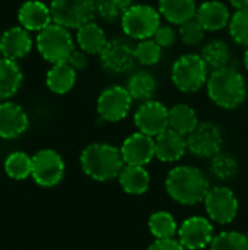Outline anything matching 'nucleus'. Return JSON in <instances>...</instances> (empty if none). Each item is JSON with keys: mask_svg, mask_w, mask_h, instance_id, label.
<instances>
[{"mask_svg": "<svg viewBox=\"0 0 248 250\" xmlns=\"http://www.w3.org/2000/svg\"><path fill=\"white\" fill-rule=\"evenodd\" d=\"M168 195L181 205H196L205 201L210 190L205 173L191 166H178L172 168L165 180Z\"/></svg>", "mask_w": 248, "mask_h": 250, "instance_id": "obj_1", "label": "nucleus"}, {"mask_svg": "<svg viewBox=\"0 0 248 250\" xmlns=\"http://www.w3.org/2000/svg\"><path fill=\"white\" fill-rule=\"evenodd\" d=\"M206 88L209 98L218 107L225 110H234L240 107L247 95L244 76L232 66L212 70Z\"/></svg>", "mask_w": 248, "mask_h": 250, "instance_id": "obj_2", "label": "nucleus"}, {"mask_svg": "<svg viewBox=\"0 0 248 250\" xmlns=\"http://www.w3.org/2000/svg\"><path fill=\"white\" fill-rule=\"evenodd\" d=\"M80 166L86 176L96 182H108L124 168L121 151L110 144H91L80 154Z\"/></svg>", "mask_w": 248, "mask_h": 250, "instance_id": "obj_3", "label": "nucleus"}, {"mask_svg": "<svg viewBox=\"0 0 248 250\" xmlns=\"http://www.w3.org/2000/svg\"><path fill=\"white\" fill-rule=\"evenodd\" d=\"M171 79L178 91L193 94L208 83L209 67L200 54H183L172 64Z\"/></svg>", "mask_w": 248, "mask_h": 250, "instance_id": "obj_4", "label": "nucleus"}, {"mask_svg": "<svg viewBox=\"0 0 248 250\" xmlns=\"http://www.w3.org/2000/svg\"><path fill=\"white\" fill-rule=\"evenodd\" d=\"M37 48L41 57L51 64L67 63L69 57L75 51V41L67 28L53 22L38 32Z\"/></svg>", "mask_w": 248, "mask_h": 250, "instance_id": "obj_5", "label": "nucleus"}, {"mask_svg": "<svg viewBox=\"0 0 248 250\" xmlns=\"http://www.w3.org/2000/svg\"><path fill=\"white\" fill-rule=\"evenodd\" d=\"M161 18L159 10L149 4H132L121 18V29L133 40H149L159 28Z\"/></svg>", "mask_w": 248, "mask_h": 250, "instance_id": "obj_6", "label": "nucleus"}, {"mask_svg": "<svg viewBox=\"0 0 248 250\" xmlns=\"http://www.w3.org/2000/svg\"><path fill=\"white\" fill-rule=\"evenodd\" d=\"M53 22L67 29H79L94 21L96 15L95 0H51Z\"/></svg>", "mask_w": 248, "mask_h": 250, "instance_id": "obj_7", "label": "nucleus"}, {"mask_svg": "<svg viewBox=\"0 0 248 250\" xmlns=\"http://www.w3.org/2000/svg\"><path fill=\"white\" fill-rule=\"evenodd\" d=\"M133 98L124 86H110L104 89L96 100V111L102 120L110 123L121 122L127 117Z\"/></svg>", "mask_w": 248, "mask_h": 250, "instance_id": "obj_8", "label": "nucleus"}, {"mask_svg": "<svg viewBox=\"0 0 248 250\" xmlns=\"http://www.w3.org/2000/svg\"><path fill=\"white\" fill-rule=\"evenodd\" d=\"M222 144V132L219 126L212 122L199 123L187 136V149L199 158H213L221 152Z\"/></svg>", "mask_w": 248, "mask_h": 250, "instance_id": "obj_9", "label": "nucleus"}, {"mask_svg": "<svg viewBox=\"0 0 248 250\" xmlns=\"http://www.w3.org/2000/svg\"><path fill=\"white\" fill-rule=\"evenodd\" d=\"M134 125L139 132L156 138L170 129V108L155 100L142 103L134 113Z\"/></svg>", "mask_w": 248, "mask_h": 250, "instance_id": "obj_10", "label": "nucleus"}, {"mask_svg": "<svg viewBox=\"0 0 248 250\" xmlns=\"http://www.w3.org/2000/svg\"><path fill=\"white\" fill-rule=\"evenodd\" d=\"M32 179L42 188H51L64 176V161L53 149H41L32 157Z\"/></svg>", "mask_w": 248, "mask_h": 250, "instance_id": "obj_11", "label": "nucleus"}, {"mask_svg": "<svg viewBox=\"0 0 248 250\" xmlns=\"http://www.w3.org/2000/svg\"><path fill=\"white\" fill-rule=\"evenodd\" d=\"M205 208L210 220L219 224H229L238 214V199L225 186L212 188L205 198Z\"/></svg>", "mask_w": 248, "mask_h": 250, "instance_id": "obj_12", "label": "nucleus"}, {"mask_svg": "<svg viewBox=\"0 0 248 250\" xmlns=\"http://www.w3.org/2000/svg\"><path fill=\"white\" fill-rule=\"evenodd\" d=\"M99 60L105 70L111 73H126L134 66V47L124 38L108 40L99 54Z\"/></svg>", "mask_w": 248, "mask_h": 250, "instance_id": "obj_13", "label": "nucleus"}, {"mask_svg": "<svg viewBox=\"0 0 248 250\" xmlns=\"http://www.w3.org/2000/svg\"><path fill=\"white\" fill-rule=\"evenodd\" d=\"M178 242L186 250H200L213 240V226L205 217H191L178 227Z\"/></svg>", "mask_w": 248, "mask_h": 250, "instance_id": "obj_14", "label": "nucleus"}, {"mask_svg": "<svg viewBox=\"0 0 248 250\" xmlns=\"http://www.w3.org/2000/svg\"><path fill=\"white\" fill-rule=\"evenodd\" d=\"M120 151L126 166L145 167L155 157V139L142 132H136L124 139Z\"/></svg>", "mask_w": 248, "mask_h": 250, "instance_id": "obj_15", "label": "nucleus"}, {"mask_svg": "<svg viewBox=\"0 0 248 250\" xmlns=\"http://www.w3.org/2000/svg\"><path fill=\"white\" fill-rule=\"evenodd\" d=\"M32 45H34V41H32L29 31H26L20 25L6 29L0 37L1 56L9 60L18 62L26 57L31 53Z\"/></svg>", "mask_w": 248, "mask_h": 250, "instance_id": "obj_16", "label": "nucleus"}, {"mask_svg": "<svg viewBox=\"0 0 248 250\" xmlns=\"http://www.w3.org/2000/svg\"><path fill=\"white\" fill-rule=\"evenodd\" d=\"M18 21L29 32H41L53 23L50 6L41 0H26L18 9Z\"/></svg>", "mask_w": 248, "mask_h": 250, "instance_id": "obj_17", "label": "nucleus"}, {"mask_svg": "<svg viewBox=\"0 0 248 250\" xmlns=\"http://www.w3.org/2000/svg\"><path fill=\"white\" fill-rule=\"evenodd\" d=\"M29 120L25 110L12 101L0 104V138L15 139L28 129Z\"/></svg>", "mask_w": 248, "mask_h": 250, "instance_id": "obj_18", "label": "nucleus"}, {"mask_svg": "<svg viewBox=\"0 0 248 250\" xmlns=\"http://www.w3.org/2000/svg\"><path fill=\"white\" fill-rule=\"evenodd\" d=\"M155 139V157L164 163L181 160L187 151V138L172 129H167Z\"/></svg>", "mask_w": 248, "mask_h": 250, "instance_id": "obj_19", "label": "nucleus"}, {"mask_svg": "<svg viewBox=\"0 0 248 250\" xmlns=\"http://www.w3.org/2000/svg\"><path fill=\"white\" fill-rule=\"evenodd\" d=\"M196 19L205 28V31H221L229 25L231 13L228 6L219 0L203 1L196 12Z\"/></svg>", "mask_w": 248, "mask_h": 250, "instance_id": "obj_20", "label": "nucleus"}, {"mask_svg": "<svg viewBox=\"0 0 248 250\" xmlns=\"http://www.w3.org/2000/svg\"><path fill=\"white\" fill-rule=\"evenodd\" d=\"M196 0H158V10L171 25H181L193 18L197 12Z\"/></svg>", "mask_w": 248, "mask_h": 250, "instance_id": "obj_21", "label": "nucleus"}, {"mask_svg": "<svg viewBox=\"0 0 248 250\" xmlns=\"http://www.w3.org/2000/svg\"><path fill=\"white\" fill-rule=\"evenodd\" d=\"M76 42L86 54H101L108 40L104 29L96 22H89L76 29Z\"/></svg>", "mask_w": 248, "mask_h": 250, "instance_id": "obj_22", "label": "nucleus"}, {"mask_svg": "<svg viewBox=\"0 0 248 250\" xmlns=\"http://www.w3.org/2000/svg\"><path fill=\"white\" fill-rule=\"evenodd\" d=\"M23 82V73L15 60L0 57V100L13 97Z\"/></svg>", "mask_w": 248, "mask_h": 250, "instance_id": "obj_23", "label": "nucleus"}, {"mask_svg": "<svg viewBox=\"0 0 248 250\" xmlns=\"http://www.w3.org/2000/svg\"><path fill=\"white\" fill-rule=\"evenodd\" d=\"M45 83L54 94H67L76 83V70L69 63L53 64L47 72Z\"/></svg>", "mask_w": 248, "mask_h": 250, "instance_id": "obj_24", "label": "nucleus"}, {"mask_svg": "<svg viewBox=\"0 0 248 250\" xmlns=\"http://www.w3.org/2000/svg\"><path fill=\"white\" fill-rule=\"evenodd\" d=\"M120 186L129 195H143L151 185L149 173L140 166H124L118 176Z\"/></svg>", "mask_w": 248, "mask_h": 250, "instance_id": "obj_25", "label": "nucleus"}, {"mask_svg": "<svg viewBox=\"0 0 248 250\" xmlns=\"http://www.w3.org/2000/svg\"><path fill=\"white\" fill-rule=\"evenodd\" d=\"M127 91L133 100L146 103L151 101L158 89V82L155 76L148 70H137L132 73L127 81Z\"/></svg>", "mask_w": 248, "mask_h": 250, "instance_id": "obj_26", "label": "nucleus"}, {"mask_svg": "<svg viewBox=\"0 0 248 250\" xmlns=\"http://www.w3.org/2000/svg\"><path fill=\"white\" fill-rule=\"evenodd\" d=\"M199 126L196 111L187 104H175L170 108V129L189 136Z\"/></svg>", "mask_w": 248, "mask_h": 250, "instance_id": "obj_27", "label": "nucleus"}, {"mask_svg": "<svg viewBox=\"0 0 248 250\" xmlns=\"http://www.w3.org/2000/svg\"><path fill=\"white\" fill-rule=\"evenodd\" d=\"M200 56H202V59L205 60V63L208 64L209 69L218 70V69L229 66L231 50H229L228 44L224 40L215 38V40L208 41L203 45Z\"/></svg>", "mask_w": 248, "mask_h": 250, "instance_id": "obj_28", "label": "nucleus"}, {"mask_svg": "<svg viewBox=\"0 0 248 250\" xmlns=\"http://www.w3.org/2000/svg\"><path fill=\"white\" fill-rule=\"evenodd\" d=\"M149 231L156 240L162 239H174V236L178 233V226L174 217L167 211H158L151 215L149 218Z\"/></svg>", "mask_w": 248, "mask_h": 250, "instance_id": "obj_29", "label": "nucleus"}, {"mask_svg": "<svg viewBox=\"0 0 248 250\" xmlns=\"http://www.w3.org/2000/svg\"><path fill=\"white\" fill-rule=\"evenodd\" d=\"M4 171L15 180H23L32 173V157L25 152H12L4 161Z\"/></svg>", "mask_w": 248, "mask_h": 250, "instance_id": "obj_30", "label": "nucleus"}, {"mask_svg": "<svg viewBox=\"0 0 248 250\" xmlns=\"http://www.w3.org/2000/svg\"><path fill=\"white\" fill-rule=\"evenodd\" d=\"M210 173L222 182H228L234 179L238 173V163L237 160L227 152L216 154L210 161Z\"/></svg>", "mask_w": 248, "mask_h": 250, "instance_id": "obj_31", "label": "nucleus"}, {"mask_svg": "<svg viewBox=\"0 0 248 250\" xmlns=\"http://www.w3.org/2000/svg\"><path fill=\"white\" fill-rule=\"evenodd\" d=\"M96 13L107 22L121 21L123 15L133 4V0H95Z\"/></svg>", "mask_w": 248, "mask_h": 250, "instance_id": "obj_32", "label": "nucleus"}, {"mask_svg": "<svg viewBox=\"0 0 248 250\" xmlns=\"http://www.w3.org/2000/svg\"><path fill=\"white\" fill-rule=\"evenodd\" d=\"M210 250H248V237L238 231H224L213 237Z\"/></svg>", "mask_w": 248, "mask_h": 250, "instance_id": "obj_33", "label": "nucleus"}, {"mask_svg": "<svg viewBox=\"0 0 248 250\" xmlns=\"http://www.w3.org/2000/svg\"><path fill=\"white\" fill-rule=\"evenodd\" d=\"M134 57L136 62L143 66H153L161 60L162 48L152 38L143 40L134 45Z\"/></svg>", "mask_w": 248, "mask_h": 250, "instance_id": "obj_34", "label": "nucleus"}, {"mask_svg": "<svg viewBox=\"0 0 248 250\" xmlns=\"http://www.w3.org/2000/svg\"><path fill=\"white\" fill-rule=\"evenodd\" d=\"M229 34L238 45L248 47V7L235 10L229 21Z\"/></svg>", "mask_w": 248, "mask_h": 250, "instance_id": "obj_35", "label": "nucleus"}, {"mask_svg": "<svg viewBox=\"0 0 248 250\" xmlns=\"http://www.w3.org/2000/svg\"><path fill=\"white\" fill-rule=\"evenodd\" d=\"M205 28L199 23V21L196 18L184 22L180 25L178 28V35H180V40L189 45V47H196L199 45L203 38H205Z\"/></svg>", "mask_w": 248, "mask_h": 250, "instance_id": "obj_36", "label": "nucleus"}, {"mask_svg": "<svg viewBox=\"0 0 248 250\" xmlns=\"http://www.w3.org/2000/svg\"><path fill=\"white\" fill-rule=\"evenodd\" d=\"M152 40L161 47V48H170L174 45L177 40V31L171 25H159L156 32L153 34Z\"/></svg>", "mask_w": 248, "mask_h": 250, "instance_id": "obj_37", "label": "nucleus"}, {"mask_svg": "<svg viewBox=\"0 0 248 250\" xmlns=\"http://www.w3.org/2000/svg\"><path fill=\"white\" fill-rule=\"evenodd\" d=\"M88 56H89V54H86V53L82 51L80 48H79V50H75V51L72 53V56L69 57L67 63H69L76 72H77V70H83V69L88 66V63H89Z\"/></svg>", "mask_w": 248, "mask_h": 250, "instance_id": "obj_38", "label": "nucleus"}, {"mask_svg": "<svg viewBox=\"0 0 248 250\" xmlns=\"http://www.w3.org/2000/svg\"><path fill=\"white\" fill-rule=\"evenodd\" d=\"M148 250H186L184 246L175 240V239H162V240H155Z\"/></svg>", "mask_w": 248, "mask_h": 250, "instance_id": "obj_39", "label": "nucleus"}, {"mask_svg": "<svg viewBox=\"0 0 248 250\" xmlns=\"http://www.w3.org/2000/svg\"><path fill=\"white\" fill-rule=\"evenodd\" d=\"M231 6L237 10H241V9H246L248 7V0H229Z\"/></svg>", "mask_w": 248, "mask_h": 250, "instance_id": "obj_40", "label": "nucleus"}, {"mask_svg": "<svg viewBox=\"0 0 248 250\" xmlns=\"http://www.w3.org/2000/svg\"><path fill=\"white\" fill-rule=\"evenodd\" d=\"M244 66H246V69L248 70V47L247 50H246V53H244Z\"/></svg>", "mask_w": 248, "mask_h": 250, "instance_id": "obj_41", "label": "nucleus"}, {"mask_svg": "<svg viewBox=\"0 0 248 250\" xmlns=\"http://www.w3.org/2000/svg\"><path fill=\"white\" fill-rule=\"evenodd\" d=\"M0 57H3V56H1V47H0Z\"/></svg>", "mask_w": 248, "mask_h": 250, "instance_id": "obj_42", "label": "nucleus"}, {"mask_svg": "<svg viewBox=\"0 0 248 250\" xmlns=\"http://www.w3.org/2000/svg\"><path fill=\"white\" fill-rule=\"evenodd\" d=\"M247 237H248V233H247Z\"/></svg>", "mask_w": 248, "mask_h": 250, "instance_id": "obj_43", "label": "nucleus"}]
</instances>
